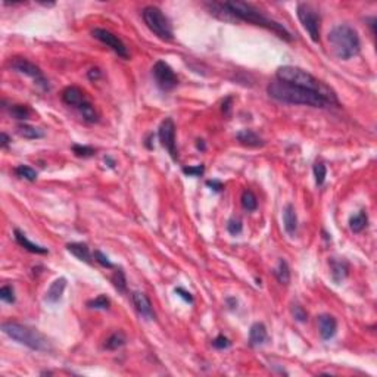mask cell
<instances>
[{
	"label": "cell",
	"mask_w": 377,
	"mask_h": 377,
	"mask_svg": "<svg viewBox=\"0 0 377 377\" xmlns=\"http://www.w3.org/2000/svg\"><path fill=\"white\" fill-rule=\"evenodd\" d=\"M275 77L278 81L283 83L294 84L296 87L314 91L317 95H320L321 98H324L326 101H329L332 105H339L336 93L333 88H330L327 84L320 81L318 78H315L313 74H310L308 71L299 68V66H294V65H283L277 69Z\"/></svg>",
	"instance_id": "obj_1"
},
{
	"label": "cell",
	"mask_w": 377,
	"mask_h": 377,
	"mask_svg": "<svg viewBox=\"0 0 377 377\" xmlns=\"http://www.w3.org/2000/svg\"><path fill=\"white\" fill-rule=\"evenodd\" d=\"M17 133L21 137L28 139V140H36V139L44 137V133H43L40 128H36V127L30 126V124H20V126L17 127Z\"/></svg>",
	"instance_id": "obj_24"
},
{
	"label": "cell",
	"mask_w": 377,
	"mask_h": 377,
	"mask_svg": "<svg viewBox=\"0 0 377 377\" xmlns=\"http://www.w3.org/2000/svg\"><path fill=\"white\" fill-rule=\"evenodd\" d=\"M198 149H202V150L205 149V145H204V142H202V140H198Z\"/></svg>",
	"instance_id": "obj_48"
},
{
	"label": "cell",
	"mask_w": 377,
	"mask_h": 377,
	"mask_svg": "<svg viewBox=\"0 0 377 377\" xmlns=\"http://www.w3.org/2000/svg\"><path fill=\"white\" fill-rule=\"evenodd\" d=\"M9 143H11L9 136H8L6 133H2V142H0V146H2V149H6V147L9 146Z\"/></svg>",
	"instance_id": "obj_44"
},
{
	"label": "cell",
	"mask_w": 377,
	"mask_h": 377,
	"mask_svg": "<svg viewBox=\"0 0 377 377\" xmlns=\"http://www.w3.org/2000/svg\"><path fill=\"white\" fill-rule=\"evenodd\" d=\"M212 346L217 349H227L231 346V342L224 335H218L212 340Z\"/></svg>",
	"instance_id": "obj_37"
},
{
	"label": "cell",
	"mask_w": 377,
	"mask_h": 377,
	"mask_svg": "<svg viewBox=\"0 0 377 377\" xmlns=\"http://www.w3.org/2000/svg\"><path fill=\"white\" fill-rule=\"evenodd\" d=\"M242 207L245 208L246 211H255L258 208V199H256V196L253 195V192L251 190H245L243 193H242Z\"/></svg>",
	"instance_id": "obj_27"
},
{
	"label": "cell",
	"mask_w": 377,
	"mask_h": 377,
	"mask_svg": "<svg viewBox=\"0 0 377 377\" xmlns=\"http://www.w3.org/2000/svg\"><path fill=\"white\" fill-rule=\"evenodd\" d=\"M95 259H96V262H99L102 267H105V268H114V264L109 261V258L106 256L104 252L101 251H95Z\"/></svg>",
	"instance_id": "obj_38"
},
{
	"label": "cell",
	"mask_w": 377,
	"mask_h": 377,
	"mask_svg": "<svg viewBox=\"0 0 377 377\" xmlns=\"http://www.w3.org/2000/svg\"><path fill=\"white\" fill-rule=\"evenodd\" d=\"M283 224H285V230L288 231V234L295 236L298 231V215L292 204H288L283 210Z\"/></svg>",
	"instance_id": "obj_16"
},
{
	"label": "cell",
	"mask_w": 377,
	"mask_h": 377,
	"mask_svg": "<svg viewBox=\"0 0 377 377\" xmlns=\"http://www.w3.org/2000/svg\"><path fill=\"white\" fill-rule=\"evenodd\" d=\"M93 37L96 39V40H99L101 43H104L106 44L112 52H115L120 58H123V59H128V49H127V46L123 43V40L118 37V36H115L114 33H111V31H108L105 28H95L93 30Z\"/></svg>",
	"instance_id": "obj_10"
},
{
	"label": "cell",
	"mask_w": 377,
	"mask_h": 377,
	"mask_svg": "<svg viewBox=\"0 0 377 377\" xmlns=\"http://www.w3.org/2000/svg\"><path fill=\"white\" fill-rule=\"evenodd\" d=\"M9 112H11V115L14 118L20 120V121H24V120L30 118V115H31V109L27 105H11Z\"/></svg>",
	"instance_id": "obj_28"
},
{
	"label": "cell",
	"mask_w": 377,
	"mask_h": 377,
	"mask_svg": "<svg viewBox=\"0 0 377 377\" xmlns=\"http://www.w3.org/2000/svg\"><path fill=\"white\" fill-rule=\"evenodd\" d=\"M72 152L78 158H90V156H93L96 153V149L91 146H85V145H74Z\"/></svg>",
	"instance_id": "obj_33"
},
{
	"label": "cell",
	"mask_w": 377,
	"mask_h": 377,
	"mask_svg": "<svg viewBox=\"0 0 377 377\" xmlns=\"http://www.w3.org/2000/svg\"><path fill=\"white\" fill-rule=\"evenodd\" d=\"M207 186L211 187V190H214V192H221V190L224 189L223 183L218 181V180H208V181H207Z\"/></svg>",
	"instance_id": "obj_41"
},
{
	"label": "cell",
	"mask_w": 377,
	"mask_h": 377,
	"mask_svg": "<svg viewBox=\"0 0 377 377\" xmlns=\"http://www.w3.org/2000/svg\"><path fill=\"white\" fill-rule=\"evenodd\" d=\"M127 343V335L123 330H117L112 335L108 336V339L104 343V348L108 351H117L120 348H123Z\"/></svg>",
	"instance_id": "obj_22"
},
{
	"label": "cell",
	"mask_w": 377,
	"mask_h": 377,
	"mask_svg": "<svg viewBox=\"0 0 377 377\" xmlns=\"http://www.w3.org/2000/svg\"><path fill=\"white\" fill-rule=\"evenodd\" d=\"M224 5L237 21L251 22V24H255V25L264 27L267 30H271L272 33H275L280 39H285L286 42L294 40V37L283 27V24H278V22L267 18L265 15H262L255 6H252L249 3H245V2H226Z\"/></svg>",
	"instance_id": "obj_3"
},
{
	"label": "cell",
	"mask_w": 377,
	"mask_h": 377,
	"mask_svg": "<svg viewBox=\"0 0 377 377\" xmlns=\"http://www.w3.org/2000/svg\"><path fill=\"white\" fill-rule=\"evenodd\" d=\"M226 302L229 304V308H230V310H234V307H237V301H236L234 298H229Z\"/></svg>",
	"instance_id": "obj_45"
},
{
	"label": "cell",
	"mask_w": 377,
	"mask_h": 377,
	"mask_svg": "<svg viewBox=\"0 0 377 377\" xmlns=\"http://www.w3.org/2000/svg\"><path fill=\"white\" fill-rule=\"evenodd\" d=\"M15 174L18 177H21V178L28 180V181H36L37 180V171L33 169L31 167H28V165H18L15 168Z\"/></svg>",
	"instance_id": "obj_30"
},
{
	"label": "cell",
	"mask_w": 377,
	"mask_h": 377,
	"mask_svg": "<svg viewBox=\"0 0 377 377\" xmlns=\"http://www.w3.org/2000/svg\"><path fill=\"white\" fill-rule=\"evenodd\" d=\"M205 171V167L201 164V165H196V167H184L183 168V172L189 175V177H199L202 175Z\"/></svg>",
	"instance_id": "obj_39"
},
{
	"label": "cell",
	"mask_w": 377,
	"mask_h": 377,
	"mask_svg": "<svg viewBox=\"0 0 377 377\" xmlns=\"http://www.w3.org/2000/svg\"><path fill=\"white\" fill-rule=\"evenodd\" d=\"M78 112L81 114L83 120L85 123H90V124H95L99 121V112L96 111V108L93 106V104H90L88 101L84 102L83 105H80L78 108Z\"/></svg>",
	"instance_id": "obj_23"
},
{
	"label": "cell",
	"mask_w": 377,
	"mask_h": 377,
	"mask_svg": "<svg viewBox=\"0 0 377 377\" xmlns=\"http://www.w3.org/2000/svg\"><path fill=\"white\" fill-rule=\"evenodd\" d=\"M152 74L153 78L156 81V85L162 90V91H171L172 88L177 87L178 84V78L175 75V72L172 71V68L164 61H158L152 68Z\"/></svg>",
	"instance_id": "obj_9"
},
{
	"label": "cell",
	"mask_w": 377,
	"mask_h": 377,
	"mask_svg": "<svg viewBox=\"0 0 377 377\" xmlns=\"http://www.w3.org/2000/svg\"><path fill=\"white\" fill-rule=\"evenodd\" d=\"M243 230V224L239 218H230L229 223H227V231L233 234V236H237L240 234Z\"/></svg>",
	"instance_id": "obj_36"
},
{
	"label": "cell",
	"mask_w": 377,
	"mask_h": 377,
	"mask_svg": "<svg viewBox=\"0 0 377 377\" xmlns=\"http://www.w3.org/2000/svg\"><path fill=\"white\" fill-rule=\"evenodd\" d=\"M175 294L178 295L180 298H183L186 302H190V304H193V296H192V294L190 292H187V291H184L183 288H177L175 289Z\"/></svg>",
	"instance_id": "obj_40"
},
{
	"label": "cell",
	"mask_w": 377,
	"mask_h": 377,
	"mask_svg": "<svg viewBox=\"0 0 377 377\" xmlns=\"http://www.w3.org/2000/svg\"><path fill=\"white\" fill-rule=\"evenodd\" d=\"M14 234H15V240L18 242V245H21L24 249H27V251L31 252V253H39V255L47 253V249H46V248H43L40 245H36V243H33L31 240H28V237H27L21 230L15 229Z\"/></svg>",
	"instance_id": "obj_21"
},
{
	"label": "cell",
	"mask_w": 377,
	"mask_h": 377,
	"mask_svg": "<svg viewBox=\"0 0 377 377\" xmlns=\"http://www.w3.org/2000/svg\"><path fill=\"white\" fill-rule=\"evenodd\" d=\"M330 271H332V277L336 283H340L342 280H345L349 274V265L346 261L343 259H330Z\"/></svg>",
	"instance_id": "obj_18"
},
{
	"label": "cell",
	"mask_w": 377,
	"mask_h": 377,
	"mask_svg": "<svg viewBox=\"0 0 377 377\" xmlns=\"http://www.w3.org/2000/svg\"><path fill=\"white\" fill-rule=\"evenodd\" d=\"M298 18L302 24L304 30L308 33L311 40L315 43L320 42V34H321V18L320 14L317 12L313 5L310 3H299L296 9Z\"/></svg>",
	"instance_id": "obj_7"
},
{
	"label": "cell",
	"mask_w": 377,
	"mask_h": 377,
	"mask_svg": "<svg viewBox=\"0 0 377 377\" xmlns=\"http://www.w3.org/2000/svg\"><path fill=\"white\" fill-rule=\"evenodd\" d=\"M105 162H108V164H109V165H108L109 168L115 167V162H114V161H112V159H111L109 156H105Z\"/></svg>",
	"instance_id": "obj_47"
},
{
	"label": "cell",
	"mask_w": 377,
	"mask_h": 377,
	"mask_svg": "<svg viewBox=\"0 0 377 377\" xmlns=\"http://www.w3.org/2000/svg\"><path fill=\"white\" fill-rule=\"evenodd\" d=\"M112 283H114V288L118 291V292H126L127 291V280H126V274L123 270H117L112 275Z\"/></svg>",
	"instance_id": "obj_31"
},
{
	"label": "cell",
	"mask_w": 377,
	"mask_h": 377,
	"mask_svg": "<svg viewBox=\"0 0 377 377\" xmlns=\"http://www.w3.org/2000/svg\"><path fill=\"white\" fill-rule=\"evenodd\" d=\"M0 299L6 304H14L15 302V292L14 288L11 286H3L0 289Z\"/></svg>",
	"instance_id": "obj_35"
},
{
	"label": "cell",
	"mask_w": 377,
	"mask_h": 377,
	"mask_svg": "<svg viewBox=\"0 0 377 377\" xmlns=\"http://www.w3.org/2000/svg\"><path fill=\"white\" fill-rule=\"evenodd\" d=\"M87 307L88 308H91V310H109V307H111V301H109V298L105 296V295H101V296H98V298H95V299H91V301H88L87 302Z\"/></svg>",
	"instance_id": "obj_29"
},
{
	"label": "cell",
	"mask_w": 377,
	"mask_h": 377,
	"mask_svg": "<svg viewBox=\"0 0 377 377\" xmlns=\"http://www.w3.org/2000/svg\"><path fill=\"white\" fill-rule=\"evenodd\" d=\"M88 78L91 80V81H96L98 78H101V75H102V72H101V69L99 68H93V69H90L88 71Z\"/></svg>",
	"instance_id": "obj_42"
},
{
	"label": "cell",
	"mask_w": 377,
	"mask_h": 377,
	"mask_svg": "<svg viewBox=\"0 0 377 377\" xmlns=\"http://www.w3.org/2000/svg\"><path fill=\"white\" fill-rule=\"evenodd\" d=\"M66 249L71 252L75 258H78L80 261H83L85 264H91V253L90 249L85 243H78V242H72L66 245Z\"/></svg>",
	"instance_id": "obj_20"
},
{
	"label": "cell",
	"mask_w": 377,
	"mask_h": 377,
	"mask_svg": "<svg viewBox=\"0 0 377 377\" xmlns=\"http://www.w3.org/2000/svg\"><path fill=\"white\" fill-rule=\"evenodd\" d=\"M268 339V333H267V327L264 326V323H253L249 330V345L251 346H261L267 342Z\"/></svg>",
	"instance_id": "obj_15"
},
{
	"label": "cell",
	"mask_w": 377,
	"mask_h": 377,
	"mask_svg": "<svg viewBox=\"0 0 377 377\" xmlns=\"http://www.w3.org/2000/svg\"><path fill=\"white\" fill-rule=\"evenodd\" d=\"M318 330L323 340H330L337 332V321L335 317L323 314L318 317Z\"/></svg>",
	"instance_id": "obj_14"
},
{
	"label": "cell",
	"mask_w": 377,
	"mask_h": 377,
	"mask_svg": "<svg viewBox=\"0 0 377 377\" xmlns=\"http://www.w3.org/2000/svg\"><path fill=\"white\" fill-rule=\"evenodd\" d=\"M267 91L277 102L281 104H289V105H305L313 106V108H329L332 104L329 101H326L324 98H321L320 95H317L314 91L296 87L294 84L283 83L278 80H274L268 84Z\"/></svg>",
	"instance_id": "obj_2"
},
{
	"label": "cell",
	"mask_w": 377,
	"mask_h": 377,
	"mask_svg": "<svg viewBox=\"0 0 377 377\" xmlns=\"http://www.w3.org/2000/svg\"><path fill=\"white\" fill-rule=\"evenodd\" d=\"M9 68L11 69H14V71H17V72H20V74H24V75H27V77H30L31 80H34L37 85H40L44 91H47L49 88H50V85H49V81H47V78L44 77V74H43V71L36 65V63L30 62L28 59H25V58H12L11 61H9Z\"/></svg>",
	"instance_id": "obj_8"
},
{
	"label": "cell",
	"mask_w": 377,
	"mask_h": 377,
	"mask_svg": "<svg viewBox=\"0 0 377 377\" xmlns=\"http://www.w3.org/2000/svg\"><path fill=\"white\" fill-rule=\"evenodd\" d=\"M329 43L333 53L343 61L354 58L361 50V42L356 30L346 24L337 25L329 33Z\"/></svg>",
	"instance_id": "obj_4"
},
{
	"label": "cell",
	"mask_w": 377,
	"mask_h": 377,
	"mask_svg": "<svg viewBox=\"0 0 377 377\" xmlns=\"http://www.w3.org/2000/svg\"><path fill=\"white\" fill-rule=\"evenodd\" d=\"M143 21L147 28L161 40L164 42H172L174 40V31L172 25L167 17L162 14V11L156 6H146L142 12Z\"/></svg>",
	"instance_id": "obj_6"
},
{
	"label": "cell",
	"mask_w": 377,
	"mask_h": 377,
	"mask_svg": "<svg viewBox=\"0 0 377 377\" xmlns=\"http://www.w3.org/2000/svg\"><path fill=\"white\" fill-rule=\"evenodd\" d=\"M368 22H370L368 25H370V28H371V33L374 34V24H376V18H370Z\"/></svg>",
	"instance_id": "obj_46"
},
{
	"label": "cell",
	"mask_w": 377,
	"mask_h": 377,
	"mask_svg": "<svg viewBox=\"0 0 377 377\" xmlns=\"http://www.w3.org/2000/svg\"><path fill=\"white\" fill-rule=\"evenodd\" d=\"M2 332L33 351H49L50 349V342L47 340V337L33 327L24 326L20 323H14V321H8V323L2 324Z\"/></svg>",
	"instance_id": "obj_5"
},
{
	"label": "cell",
	"mask_w": 377,
	"mask_h": 377,
	"mask_svg": "<svg viewBox=\"0 0 377 377\" xmlns=\"http://www.w3.org/2000/svg\"><path fill=\"white\" fill-rule=\"evenodd\" d=\"M313 172H314L315 183L318 186H321L324 183V180H326V175H327V168H326V165L323 162H317L314 168H313Z\"/></svg>",
	"instance_id": "obj_32"
},
{
	"label": "cell",
	"mask_w": 377,
	"mask_h": 377,
	"mask_svg": "<svg viewBox=\"0 0 377 377\" xmlns=\"http://www.w3.org/2000/svg\"><path fill=\"white\" fill-rule=\"evenodd\" d=\"M131 301H133V305L136 308V311L142 317H145L147 320H155V311H153V307H152V302L150 299L147 298L146 294L143 292H133L131 294Z\"/></svg>",
	"instance_id": "obj_12"
},
{
	"label": "cell",
	"mask_w": 377,
	"mask_h": 377,
	"mask_svg": "<svg viewBox=\"0 0 377 377\" xmlns=\"http://www.w3.org/2000/svg\"><path fill=\"white\" fill-rule=\"evenodd\" d=\"M367 223H368V217L365 214V211H359L356 215L351 217L349 220V229L354 233H361L367 227Z\"/></svg>",
	"instance_id": "obj_26"
},
{
	"label": "cell",
	"mask_w": 377,
	"mask_h": 377,
	"mask_svg": "<svg viewBox=\"0 0 377 377\" xmlns=\"http://www.w3.org/2000/svg\"><path fill=\"white\" fill-rule=\"evenodd\" d=\"M65 288H66V278L65 277L56 278L46 292V301L50 302V304H56L62 298Z\"/></svg>",
	"instance_id": "obj_17"
},
{
	"label": "cell",
	"mask_w": 377,
	"mask_h": 377,
	"mask_svg": "<svg viewBox=\"0 0 377 377\" xmlns=\"http://www.w3.org/2000/svg\"><path fill=\"white\" fill-rule=\"evenodd\" d=\"M291 311H292V315H294V318L296 321H299V323H305L307 320H308V314H307V311L304 310V307H301L299 304H294L292 305V308H291Z\"/></svg>",
	"instance_id": "obj_34"
},
{
	"label": "cell",
	"mask_w": 377,
	"mask_h": 377,
	"mask_svg": "<svg viewBox=\"0 0 377 377\" xmlns=\"http://www.w3.org/2000/svg\"><path fill=\"white\" fill-rule=\"evenodd\" d=\"M231 102H233V99H231L230 96L223 102V112L226 114V115H230V109H231Z\"/></svg>",
	"instance_id": "obj_43"
},
{
	"label": "cell",
	"mask_w": 377,
	"mask_h": 377,
	"mask_svg": "<svg viewBox=\"0 0 377 377\" xmlns=\"http://www.w3.org/2000/svg\"><path fill=\"white\" fill-rule=\"evenodd\" d=\"M274 275L278 280V283L289 285V281H291V268H289V265H288V262L285 259H278V264L274 268Z\"/></svg>",
	"instance_id": "obj_25"
},
{
	"label": "cell",
	"mask_w": 377,
	"mask_h": 377,
	"mask_svg": "<svg viewBox=\"0 0 377 377\" xmlns=\"http://www.w3.org/2000/svg\"><path fill=\"white\" fill-rule=\"evenodd\" d=\"M159 142L168 150L171 158L177 161V149H175V124L171 118H165L159 126Z\"/></svg>",
	"instance_id": "obj_11"
},
{
	"label": "cell",
	"mask_w": 377,
	"mask_h": 377,
	"mask_svg": "<svg viewBox=\"0 0 377 377\" xmlns=\"http://www.w3.org/2000/svg\"><path fill=\"white\" fill-rule=\"evenodd\" d=\"M62 101L63 104H66L68 106H74L78 108L80 105H83L84 102H87V96L83 90L77 85H69L66 87L62 91Z\"/></svg>",
	"instance_id": "obj_13"
},
{
	"label": "cell",
	"mask_w": 377,
	"mask_h": 377,
	"mask_svg": "<svg viewBox=\"0 0 377 377\" xmlns=\"http://www.w3.org/2000/svg\"><path fill=\"white\" fill-rule=\"evenodd\" d=\"M237 140L243 145V146L248 147H259L264 146V140L252 130H240L237 134H236Z\"/></svg>",
	"instance_id": "obj_19"
}]
</instances>
